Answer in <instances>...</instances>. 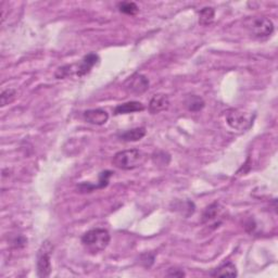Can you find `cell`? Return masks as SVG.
Returning a JSON list of instances; mask_svg holds the SVG:
<instances>
[{
  "label": "cell",
  "instance_id": "7a4b0ae2",
  "mask_svg": "<svg viewBox=\"0 0 278 278\" xmlns=\"http://www.w3.org/2000/svg\"><path fill=\"white\" fill-rule=\"evenodd\" d=\"M147 156L138 149H127V150L118 151L113 157L112 163L115 167L124 171L137 168L146 162Z\"/></svg>",
  "mask_w": 278,
  "mask_h": 278
},
{
  "label": "cell",
  "instance_id": "4fadbf2b",
  "mask_svg": "<svg viewBox=\"0 0 278 278\" xmlns=\"http://www.w3.org/2000/svg\"><path fill=\"white\" fill-rule=\"evenodd\" d=\"M205 104L204 100L200 96L190 95L186 99V107L189 111L192 112H199L204 108Z\"/></svg>",
  "mask_w": 278,
  "mask_h": 278
},
{
  "label": "cell",
  "instance_id": "7c38bea8",
  "mask_svg": "<svg viewBox=\"0 0 278 278\" xmlns=\"http://www.w3.org/2000/svg\"><path fill=\"white\" fill-rule=\"evenodd\" d=\"M210 275L212 277H236L238 275V273H237L236 265L234 263H231V262H225V263L220 265L218 269L211 273Z\"/></svg>",
  "mask_w": 278,
  "mask_h": 278
},
{
  "label": "cell",
  "instance_id": "5b68a950",
  "mask_svg": "<svg viewBox=\"0 0 278 278\" xmlns=\"http://www.w3.org/2000/svg\"><path fill=\"white\" fill-rule=\"evenodd\" d=\"M54 251V245L49 240H46L40 246L37 253V275L46 278L51 273V254Z\"/></svg>",
  "mask_w": 278,
  "mask_h": 278
},
{
  "label": "cell",
  "instance_id": "ac0fdd59",
  "mask_svg": "<svg viewBox=\"0 0 278 278\" xmlns=\"http://www.w3.org/2000/svg\"><path fill=\"white\" fill-rule=\"evenodd\" d=\"M112 174H113V172H111V171H105V172L100 173L99 182H98V184L94 185V190L107 187L108 184H109V179L112 176Z\"/></svg>",
  "mask_w": 278,
  "mask_h": 278
},
{
  "label": "cell",
  "instance_id": "ba28073f",
  "mask_svg": "<svg viewBox=\"0 0 278 278\" xmlns=\"http://www.w3.org/2000/svg\"><path fill=\"white\" fill-rule=\"evenodd\" d=\"M98 62H99V56H98V55L92 53L86 55L83 60H82V62L77 65L76 75L79 77L87 75Z\"/></svg>",
  "mask_w": 278,
  "mask_h": 278
},
{
  "label": "cell",
  "instance_id": "277c9868",
  "mask_svg": "<svg viewBox=\"0 0 278 278\" xmlns=\"http://www.w3.org/2000/svg\"><path fill=\"white\" fill-rule=\"evenodd\" d=\"M247 28L255 38H267L274 32V24L266 17H254L248 20Z\"/></svg>",
  "mask_w": 278,
  "mask_h": 278
},
{
  "label": "cell",
  "instance_id": "52a82bcc",
  "mask_svg": "<svg viewBox=\"0 0 278 278\" xmlns=\"http://www.w3.org/2000/svg\"><path fill=\"white\" fill-rule=\"evenodd\" d=\"M84 120L92 125H105L109 120V113L104 109H90L84 112Z\"/></svg>",
  "mask_w": 278,
  "mask_h": 278
},
{
  "label": "cell",
  "instance_id": "9c48e42d",
  "mask_svg": "<svg viewBox=\"0 0 278 278\" xmlns=\"http://www.w3.org/2000/svg\"><path fill=\"white\" fill-rule=\"evenodd\" d=\"M169 107V100L168 97L164 94H158L154 95L150 102H149V111L152 114H158L162 111L167 110V108Z\"/></svg>",
  "mask_w": 278,
  "mask_h": 278
},
{
  "label": "cell",
  "instance_id": "5bb4252c",
  "mask_svg": "<svg viewBox=\"0 0 278 278\" xmlns=\"http://www.w3.org/2000/svg\"><path fill=\"white\" fill-rule=\"evenodd\" d=\"M215 10L211 7H205L199 12V24L208 27L214 21Z\"/></svg>",
  "mask_w": 278,
  "mask_h": 278
},
{
  "label": "cell",
  "instance_id": "6da1fadb",
  "mask_svg": "<svg viewBox=\"0 0 278 278\" xmlns=\"http://www.w3.org/2000/svg\"><path fill=\"white\" fill-rule=\"evenodd\" d=\"M109 231L104 228H94L87 231L82 237V244L91 254L104 251L110 244Z\"/></svg>",
  "mask_w": 278,
  "mask_h": 278
},
{
  "label": "cell",
  "instance_id": "e0dca14e",
  "mask_svg": "<svg viewBox=\"0 0 278 278\" xmlns=\"http://www.w3.org/2000/svg\"><path fill=\"white\" fill-rule=\"evenodd\" d=\"M15 98H17V90L12 89V88H9L3 90L1 92V96H0V100H1V107H6L8 105L11 104L15 100Z\"/></svg>",
  "mask_w": 278,
  "mask_h": 278
},
{
  "label": "cell",
  "instance_id": "9a60e30c",
  "mask_svg": "<svg viewBox=\"0 0 278 278\" xmlns=\"http://www.w3.org/2000/svg\"><path fill=\"white\" fill-rule=\"evenodd\" d=\"M220 212V204L218 202H214L204 210L202 215V222L207 223L209 221L215 219Z\"/></svg>",
  "mask_w": 278,
  "mask_h": 278
},
{
  "label": "cell",
  "instance_id": "ffe728a7",
  "mask_svg": "<svg viewBox=\"0 0 278 278\" xmlns=\"http://www.w3.org/2000/svg\"><path fill=\"white\" fill-rule=\"evenodd\" d=\"M167 276L168 277H184L185 276V273L181 270H177V269H171L169 272L167 273Z\"/></svg>",
  "mask_w": 278,
  "mask_h": 278
},
{
  "label": "cell",
  "instance_id": "30bf717a",
  "mask_svg": "<svg viewBox=\"0 0 278 278\" xmlns=\"http://www.w3.org/2000/svg\"><path fill=\"white\" fill-rule=\"evenodd\" d=\"M145 110V106L139 101H130L125 102V104L118 105L114 109V114L120 115V114H128V113H134V112H140Z\"/></svg>",
  "mask_w": 278,
  "mask_h": 278
},
{
  "label": "cell",
  "instance_id": "8fae6325",
  "mask_svg": "<svg viewBox=\"0 0 278 278\" xmlns=\"http://www.w3.org/2000/svg\"><path fill=\"white\" fill-rule=\"evenodd\" d=\"M146 128L145 127H137V128H133V130L123 132L121 134H118L117 137L120 138V140L123 141H138L141 140V139L146 136Z\"/></svg>",
  "mask_w": 278,
  "mask_h": 278
},
{
  "label": "cell",
  "instance_id": "3957f363",
  "mask_svg": "<svg viewBox=\"0 0 278 278\" xmlns=\"http://www.w3.org/2000/svg\"><path fill=\"white\" fill-rule=\"evenodd\" d=\"M225 117L229 127L235 131H248L253 124V116H252V114L238 109H231L227 111Z\"/></svg>",
  "mask_w": 278,
  "mask_h": 278
},
{
  "label": "cell",
  "instance_id": "2e32d148",
  "mask_svg": "<svg viewBox=\"0 0 278 278\" xmlns=\"http://www.w3.org/2000/svg\"><path fill=\"white\" fill-rule=\"evenodd\" d=\"M138 6L135 2H120L118 3V11L127 14V15H135L138 12Z\"/></svg>",
  "mask_w": 278,
  "mask_h": 278
},
{
  "label": "cell",
  "instance_id": "8992f818",
  "mask_svg": "<svg viewBox=\"0 0 278 278\" xmlns=\"http://www.w3.org/2000/svg\"><path fill=\"white\" fill-rule=\"evenodd\" d=\"M149 80L145 75L135 73L134 75L130 76L124 82L123 87L126 90V92L132 95H141L149 89Z\"/></svg>",
  "mask_w": 278,
  "mask_h": 278
},
{
  "label": "cell",
  "instance_id": "d6986e66",
  "mask_svg": "<svg viewBox=\"0 0 278 278\" xmlns=\"http://www.w3.org/2000/svg\"><path fill=\"white\" fill-rule=\"evenodd\" d=\"M166 159H167V160H171V158H169L168 154L166 153V152H163V151H159L157 153H154L153 157H152V160H153L154 163L158 164L159 161H162V166L167 167L168 164V161H166Z\"/></svg>",
  "mask_w": 278,
  "mask_h": 278
}]
</instances>
